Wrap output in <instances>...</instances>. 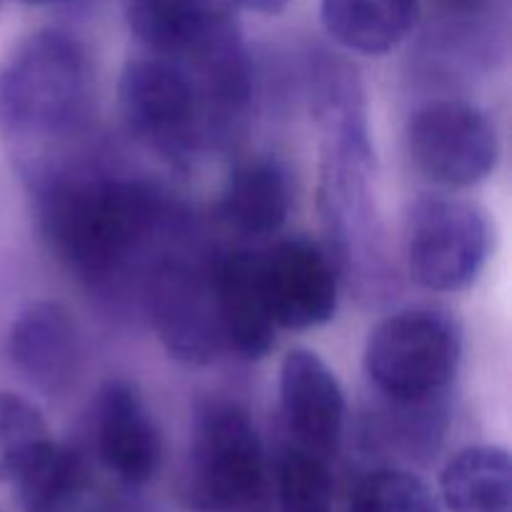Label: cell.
<instances>
[{"instance_id":"obj_1","label":"cell","mask_w":512,"mask_h":512,"mask_svg":"<svg viewBox=\"0 0 512 512\" xmlns=\"http://www.w3.org/2000/svg\"><path fill=\"white\" fill-rule=\"evenodd\" d=\"M315 118L323 133L320 160V213L330 240V260L360 295L378 298L388 290L390 270L385 228L373 183L365 98L353 70L323 63L315 70Z\"/></svg>"},{"instance_id":"obj_2","label":"cell","mask_w":512,"mask_h":512,"mask_svg":"<svg viewBox=\"0 0 512 512\" xmlns=\"http://www.w3.org/2000/svg\"><path fill=\"white\" fill-rule=\"evenodd\" d=\"M38 218L70 270L88 283H105L163 223L165 203L140 180L58 175L40 180Z\"/></svg>"},{"instance_id":"obj_3","label":"cell","mask_w":512,"mask_h":512,"mask_svg":"<svg viewBox=\"0 0 512 512\" xmlns=\"http://www.w3.org/2000/svg\"><path fill=\"white\" fill-rule=\"evenodd\" d=\"M90 85L83 43L58 28L35 30L0 68V135L15 145L63 138L88 113Z\"/></svg>"},{"instance_id":"obj_4","label":"cell","mask_w":512,"mask_h":512,"mask_svg":"<svg viewBox=\"0 0 512 512\" xmlns=\"http://www.w3.org/2000/svg\"><path fill=\"white\" fill-rule=\"evenodd\" d=\"M180 500L190 512H270L273 473L248 410L210 400L195 415Z\"/></svg>"},{"instance_id":"obj_5","label":"cell","mask_w":512,"mask_h":512,"mask_svg":"<svg viewBox=\"0 0 512 512\" xmlns=\"http://www.w3.org/2000/svg\"><path fill=\"white\" fill-rule=\"evenodd\" d=\"M118 108L128 133L170 168L188 170L213 148L203 98L178 63L140 53L120 73Z\"/></svg>"},{"instance_id":"obj_6","label":"cell","mask_w":512,"mask_h":512,"mask_svg":"<svg viewBox=\"0 0 512 512\" xmlns=\"http://www.w3.org/2000/svg\"><path fill=\"white\" fill-rule=\"evenodd\" d=\"M460 358L458 323L430 308L400 310L380 320L365 343V373L395 405L433 403L455 380Z\"/></svg>"},{"instance_id":"obj_7","label":"cell","mask_w":512,"mask_h":512,"mask_svg":"<svg viewBox=\"0 0 512 512\" xmlns=\"http://www.w3.org/2000/svg\"><path fill=\"white\" fill-rule=\"evenodd\" d=\"M490 220L475 203L423 195L405 218V265L420 288L455 293L478 280L490 255Z\"/></svg>"},{"instance_id":"obj_8","label":"cell","mask_w":512,"mask_h":512,"mask_svg":"<svg viewBox=\"0 0 512 512\" xmlns=\"http://www.w3.org/2000/svg\"><path fill=\"white\" fill-rule=\"evenodd\" d=\"M143 303L170 358L208 365L225 350L213 265L188 258L158 260L145 275Z\"/></svg>"},{"instance_id":"obj_9","label":"cell","mask_w":512,"mask_h":512,"mask_svg":"<svg viewBox=\"0 0 512 512\" xmlns=\"http://www.w3.org/2000/svg\"><path fill=\"white\" fill-rule=\"evenodd\" d=\"M408 150L415 168L443 188H470L498 165V130L485 110L465 100H435L413 113Z\"/></svg>"},{"instance_id":"obj_10","label":"cell","mask_w":512,"mask_h":512,"mask_svg":"<svg viewBox=\"0 0 512 512\" xmlns=\"http://www.w3.org/2000/svg\"><path fill=\"white\" fill-rule=\"evenodd\" d=\"M258 270L278 328L310 330L335 318L340 275L330 255L315 243L280 240L258 255Z\"/></svg>"},{"instance_id":"obj_11","label":"cell","mask_w":512,"mask_h":512,"mask_svg":"<svg viewBox=\"0 0 512 512\" xmlns=\"http://www.w3.org/2000/svg\"><path fill=\"white\" fill-rule=\"evenodd\" d=\"M280 410L298 448L330 460L345 428V393L318 353L295 348L280 365Z\"/></svg>"},{"instance_id":"obj_12","label":"cell","mask_w":512,"mask_h":512,"mask_svg":"<svg viewBox=\"0 0 512 512\" xmlns=\"http://www.w3.org/2000/svg\"><path fill=\"white\" fill-rule=\"evenodd\" d=\"M95 448L100 463L130 488L148 485L163 463L160 433L130 380L115 378L95 400Z\"/></svg>"},{"instance_id":"obj_13","label":"cell","mask_w":512,"mask_h":512,"mask_svg":"<svg viewBox=\"0 0 512 512\" xmlns=\"http://www.w3.org/2000/svg\"><path fill=\"white\" fill-rule=\"evenodd\" d=\"M125 18L143 53L173 63H190L240 30L228 0H128Z\"/></svg>"},{"instance_id":"obj_14","label":"cell","mask_w":512,"mask_h":512,"mask_svg":"<svg viewBox=\"0 0 512 512\" xmlns=\"http://www.w3.org/2000/svg\"><path fill=\"white\" fill-rule=\"evenodd\" d=\"M10 365L40 393L60 395L80 370V335L65 305L40 300L28 305L8 330Z\"/></svg>"},{"instance_id":"obj_15","label":"cell","mask_w":512,"mask_h":512,"mask_svg":"<svg viewBox=\"0 0 512 512\" xmlns=\"http://www.w3.org/2000/svg\"><path fill=\"white\" fill-rule=\"evenodd\" d=\"M213 273L225 348L240 358H265L275 345L278 325L260 283L258 255L245 250L225 253L213 263Z\"/></svg>"},{"instance_id":"obj_16","label":"cell","mask_w":512,"mask_h":512,"mask_svg":"<svg viewBox=\"0 0 512 512\" xmlns=\"http://www.w3.org/2000/svg\"><path fill=\"white\" fill-rule=\"evenodd\" d=\"M13 483L23 512H100L108 500L95 490L88 460L53 440Z\"/></svg>"},{"instance_id":"obj_17","label":"cell","mask_w":512,"mask_h":512,"mask_svg":"<svg viewBox=\"0 0 512 512\" xmlns=\"http://www.w3.org/2000/svg\"><path fill=\"white\" fill-rule=\"evenodd\" d=\"M290 213V180L275 158L243 160L228 175L220 215L233 230L253 238L278 233Z\"/></svg>"},{"instance_id":"obj_18","label":"cell","mask_w":512,"mask_h":512,"mask_svg":"<svg viewBox=\"0 0 512 512\" xmlns=\"http://www.w3.org/2000/svg\"><path fill=\"white\" fill-rule=\"evenodd\" d=\"M330 38L353 53L383 55L398 48L420 15V0H320Z\"/></svg>"},{"instance_id":"obj_19","label":"cell","mask_w":512,"mask_h":512,"mask_svg":"<svg viewBox=\"0 0 512 512\" xmlns=\"http://www.w3.org/2000/svg\"><path fill=\"white\" fill-rule=\"evenodd\" d=\"M440 493L450 512H512V465L508 450L465 448L445 465Z\"/></svg>"},{"instance_id":"obj_20","label":"cell","mask_w":512,"mask_h":512,"mask_svg":"<svg viewBox=\"0 0 512 512\" xmlns=\"http://www.w3.org/2000/svg\"><path fill=\"white\" fill-rule=\"evenodd\" d=\"M330 460L298 445H288L278 458L273 498L278 512H333Z\"/></svg>"},{"instance_id":"obj_21","label":"cell","mask_w":512,"mask_h":512,"mask_svg":"<svg viewBox=\"0 0 512 512\" xmlns=\"http://www.w3.org/2000/svg\"><path fill=\"white\" fill-rule=\"evenodd\" d=\"M348 512H440V500L420 475L378 468L355 483Z\"/></svg>"},{"instance_id":"obj_22","label":"cell","mask_w":512,"mask_h":512,"mask_svg":"<svg viewBox=\"0 0 512 512\" xmlns=\"http://www.w3.org/2000/svg\"><path fill=\"white\" fill-rule=\"evenodd\" d=\"M48 443L43 413L30 400L0 390V483H13Z\"/></svg>"},{"instance_id":"obj_23","label":"cell","mask_w":512,"mask_h":512,"mask_svg":"<svg viewBox=\"0 0 512 512\" xmlns=\"http://www.w3.org/2000/svg\"><path fill=\"white\" fill-rule=\"evenodd\" d=\"M228 3L255 10V13H280V10L288 8L290 0H228Z\"/></svg>"},{"instance_id":"obj_24","label":"cell","mask_w":512,"mask_h":512,"mask_svg":"<svg viewBox=\"0 0 512 512\" xmlns=\"http://www.w3.org/2000/svg\"><path fill=\"white\" fill-rule=\"evenodd\" d=\"M25 3H35V5H40V3H58V0H25Z\"/></svg>"}]
</instances>
